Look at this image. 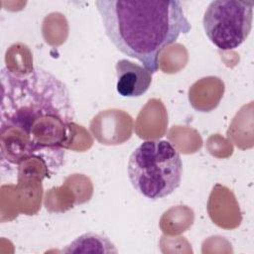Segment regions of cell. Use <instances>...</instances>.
Returning <instances> with one entry per match:
<instances>
[{"mask_svg": "<svg viewBox=\"0 0 254 254\" xmlns=\"http://www.w3.org/2000/svg\"><path fill=\"white\" fill-rule=\"evenodd\" d=\"M116 90L122 97H139L150 87L153 73L145 66L126 59L115 64Z\"/></svg>", "mask_w": 254, "mask_h": 254, "instance_id": "5", "label": "cell"}, {"mask_svg": "<svg viewBox=\"0 0 254 254\" xmlns=\"http://www.w3.org/2000/svg\"><path fill=\"white\" fill-rule=\"evenodd\" d=\"M127 172L135 190L156 200L168 196L180 187L183 162L171 142L148 140L130 155Z\"/></svg>", "mask_w": 254, "mask_h": 254, "instance_id": "3", "label": "cell"}, {"mask_svg": "<svg viewBox=\"0 0 254 254\" xmlns=\"http://www.w3.org/2000/svg\"><path fill=\"white\" fill-rule=\"evenodd\" d=\"M253 6V1H211L202 19L208 40L222 51L238 48L251 32Z\"/></svg>", "mask_w": 254, "mask_h": 254, "instance_id": "4", "label": "cell"}, {"mask_svg": "<svg viewBox=\"0 0 254 254\" xmlns=\"http://www.w3.org/2000/svg\"><path fill=\"white\" fill-rule=\"evenodd\" d=\"M64 253H117L115 245L109 238L103 234L95 232H86L73 241L64 249Z\"/></svg>", "mask_w": 254, "mask_h": 254, "instance_id": "6", "label": "cell"}, {"mask_svg": "<svg viewBox=\"0 0 254 254\" xmlns=\"http://www.w3.org/2000/svg\"><path fill=\"white\" fill-rule=\"evenodd\" d=\"M95 5L114 47L152 73L159 69L162 51L191 29L178 0H97Z\"/></svg>", "mask_w": 254, "mask_h": 254, "instance_id": "2", "label": "cell"}, {"mask_svg": "<svg viewBox=\"0 0 254 254\" xmlns=\"http://www.w3.org/2000/svg\"><path fill=\"white\" fill-rule=\"evenodd\" d=\"M0 103L1 166L38 160L46 176L63 166L74 126V109L66 85L50 71L3 67Z\"/></svg>", "mask_w": 254, "mask_h": 254, "instance_id": "1", "label": "cell"}]
</instances>
